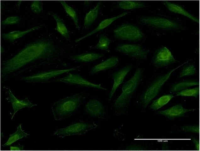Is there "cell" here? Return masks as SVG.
Returning a JSON list of instances; mask_svg holds the SVG:
<instances>
[{
    "label": "cell",
    "instance_id": "6da1fadb",
    "mask_svg": "<svg viewBox=\"0 0 200 151\" xmlns=\"http://www.w3.org/2000/svg\"><path fill=\"white\" fill-rule=\"evenodd\" d=\"M60 50L53 42L42 38L28 44L14 57L3 62L1 68L2 81L25 65L38 60H47L57 57Z\"/></svg>",
    "mask_w": 200,
    "mask_h": 151
},
{
    "label": "cell",
    "instance_id": "4fadbf2b",
    "mask_svg": "<svg viewBox=\"0 0 200 151\" xmlns=\"http://www.w3.org/2000/svg\"><path fill=\"white\" fill-rule=\"evenodd\" d=\"M85 111L88 115L98 118H104L106 115V110L102 103L94 98L90 99L86 103Z\"/></svg>",
    "mask_w": 200,
    "mask_h": 151
},
{
    "label": "cell",
    "instance_id": "f546056e",
    "mask_svg": "<svg viewBox=\"0 0 200 151\" xmlns=\"http://www.w3.org/2000/svg\"><path fill=\"white\" fill-rule=\"evenodd\" d=\"M196 73V69L194 64L191 63L185 66L180 73L179 77L193 75Z\"/></svg>",
    "mask_w": 200,
    "mask_h": 151
},
{
    "label": "cell",
    "instance_id": "8992f818",
    "mask_svg": "<svg viewBox=\"0 0 200 151\" xmlns=\"http://www.w3.org/2000/svg\"><path fill=\"white\" fill-rule=\"evenodd\" d=\"M114 36L119 40L138 42L143 39L144 34L137 26L129 23H123L113 31Z\"/></svg>",
    "mask_w": 200,
    "mask_h": 151
},
{
    "label": "cell",
    "instance_id": "ac0fdd59",
    "mask_svg": "<svg viewBox=\"0 0 200 151\" xmlns=\"http://www.w3.org/2000/svg\"><path fill=\"white\" fill-rule=\"evenodd\" d=\"M119 61L117 56H112L93 66L91 69L89 74L92 75L99 72L112 68L116 66Z\"/></svg>",
    "mask_w": 200,
    "mask_h": 151
},
{
    "label": "cell",
    "instance_id": "5bb4252c",
    "mask_svg": "<svg viewBox=\"0 0 200 151\" xmlns=\"http://www.w3.org/2000/svg\"><path fill=\"white\" fill-rule=\"evenodd\" d=\"M133 67L132 64H128L113 73L111 78L113 80V83L111 89L109 93L108 100L110 101L114 94L120 85L123 83L125 77Z\"/></svg>",
    "mask_w": 200,
    "mask_h": 151
},
{
    "label": "cell",
    "instance_id": "d6986e66",
    "mask_svg": "<svg viewBox=\"0 0 200 151\" xmlns=\"http://www.w3.org/2000/svg\"><path fill=\"white\" fill-rule=\"evenodd\" d=\"M42 25H37L24 31H14L7 33L2 34V38L9 42L12 43L16 40L20 38L26 34L42 27Z\"/></svg>",
    "mask_w": 200,
    "mask_h": 151
},
{
    "label": "cell",
    "instance_id": "7c38bea8",
    "mask_svg": "<svg viewBox=\"0 0 200 151\" xmlns=\"http://www.w3.org/2000/svg\"><path fill=\"white\" fill-rule=\"evenodd\" d=\"M4 88L6 93L8 95L6 99L11 103L13 110L11 120L13 119L16 113L19 110L25 108H31L37 105L31 102L28 98L23 99H18L14 96L9 88L5 87Z\"/></svg>",
    "mask_w": 200,
    "mask_h": 151
},
{
    "label": "cell",
    "instance_id": "f1b7e54d",
    "mask_svg": "<svg viewBox=\"0 0 200 151\" xmlns=\"http://www.w3.org/2000/svg\"><path fill=\"white\" fill-rule=\"evenodd\" d=\"M199 87L198 86L193 88L186 89L176 93L177 96L193 97L197 98L199 96Z\"/></svg>",
    "mask_w": 200,
    "mask_h": 151
},
{
    "label": "cell",
    "instance_id": "d590c367",
    "mask_svg": "<svg viewBox=\"0 0 200 151\" xmlns=\"http://www.w3.org/2000/svg\"><path fill=\"white\" fill-rule=\"evenodd\" d=\"M24 150V146L23 145L19 144L14 146H11L10 147V151L13 150Z\"/></svg>",
    "mask_w": 200,
    "mask_h": 151
},
{
    "label": "cell",
    "instance_id": "83f0119b",
    "mask_svg": "<svg viewBox=\"0 0 200 151\" xmlns=\"http://www.w3.org/2000/svg\"><path fill=\"white\" fill-rule=\"evenodd\" d=\"M111 42V40L106 36L103 34H101L97 43L93 48L107 51Z\"/></svg>",
    "mask_w": 200,
    "mask_h": 151
},
{
    "label": "cell",
    "instance_id": "277c9868",
    "mask_svg": "<svg viewBox=\"0 0 200 151\" xmlns=\"http://www.w3.org/2000/svg\"><path fill=\"white\" fill-rule=\"evenodd\" d=\"M188 62L187 61L171 69L166 74L158 76L155 78L138 98L137 103L142 110H145L150 102L156 97L172 73Z\"/></svg>",
    "mask_w": 200,
    "mask_h": 151
},
{
    "label": "cell",
    "instance_id": "30bf717a",
    "mask_svg": "<svg viewBox=\"0 0 200 151\" xmlns=\"http://www.w3.org/2000/svg\"><path fill=\"white\" fill-rule=\"evenodd\" d=\"M177 62L171 51L163 46L155 51L152 60L153 65L156 68L164 67Z\"/></svg>",
    "mask_w": 200,
    "mask_h": 151
},
{
    "label": "cell",
    "instance_id": "484cf974",
    "mask_svg": "<svg viewBox=\"0 0 200 151\" xmlns=\"http://www.w3.org/2000/svg\"><path fill=\"white\" fill-rule=\"evenodd\" d=\"M174 97V96L172 94L163 95L153 100L150 106V108L153 110H158L168 103Z\"/></svg>",
    "mask_w": 200,
    "mask_h": 151
},
{
    "label": "cell",
    "instance_id": "603a6c76",
    "mask_svg": "<svg viewBox=\"0 0 200 151\" xmlns=\"http://www.w3.org/2000/svg\"><path fill=\"white\" fill-rule=\"evenodd\" d=\"M199 82L196 80H184L172 85L169 91L171 93H176L194 86L199 85Z\"/></svg>",
    "mask_w": 200,
    "mask_h": 151
},
{
    "label": "cell",
    "instance_id": "44dd1931",
    "mask_svg": "<svg viewBox=\"0 0 200 151\" xmlns=\"http://www.w3.org/2000/svg\"><path fill=\"white\" fill-rule=\"evenodd\" d=\"M101 2L99 1L96 6L87 12L85 17L83 29L88 28L97 18L100 11Z\"/></svg>",
    "mask_w": 200,
    "mask_h": 151
},
{
    "label": "cell",
    "instance_id": "9a60e30c",
    "mask_svg": "<svg viewBox=\"0 0 200 151\" xmlns=\"http://www.w3.org/2000/svg\"><path fill=\"white\" fill-rule=\"evenodd\" d=\"M194 110L193 109L184 108L180 104H177L166 109L157 111L156 113L163 115L170 119L183 116L186 112Z\"/></svg>",
    "mask_w": 200,
    "mask_h": 151
},
{
    "label": "cell",
    "instance_id": "7a4b0ae2",
    "mask_svg": "<svg viewBox=\"0 0 200 151\" xmlns=\"http://www.w3.org/2000/svg\"><path fill=\"white\" fill-rule=\"evenodd\" d=\"M143 73V69L137 68L133 75L123 84L121 92L114 104L116 115L123 116L128 112L131 99L142 80Z\"/></svg>",
    "mask_w": 200,
    "mask_h": 151
},
{
    "label": "cell",
    "instance_id": "8fae6325",
    "mask_svg": "<svg viewBox=\"0 0 200 151\" xmlns=\"http://www.w3.org/2000/svg\"><path fill=\"white\" fill-rule=\"evenodd\" d=\"M57 82H64L74 85L92 88L103 90L107 89L102 86L101 84L92 82L77 73H69L63 77L55 79Z\"/></svg>",
    "mask_w": 200,
    "mask_h": 151
},
{
    "label": "cell",
    "instance_id": "4dcf8cb0",
    "mask_svg": "<svg viewBox=\"0 0 200 151\" xmlns=\"http://www.w3.org/2000/svg\"><path fill=\"white\" fill-rule=\"evenodd\" d=\"M31 8L32 11L34 13L38 14L42 11V4L40 1H33L31 5Z\"/></svg>",
    "mask_w": 200,
    "mask_h": 151
},
{
    "label": "cell",
    "instance_id": "9c48e42d",
    "mask_svg": "<svg viewBox=\"0 0 200 151\" xmlns=\"http://www.w3.org/2000/svg\"><path fill=\"white\" fill-rule=\"evenodd\" d=\"M115 50L129 57L139 60L146 59L149 53V50L139 44L121 43L118 44Z\"/></svg>",
    "mask_w": 200,
    "mask_h": 151
},
{
    "label": "cell",
    "instance_id": "e575fe53",
    "mask_svg": "<svg viewBox=\"0 0 200 151\" xmlns=\"http://www.w3.org/2000/svg\"><path fill=\"white\" fill-rule=\"evenodd\" d=\"M192 140L194 143L195 145V148L196 150H200V143L199 140L195 137H191Z\"/></svg>",
    "mask_w": 200,
    "mask_h": 151
},
{
    "label": "cell",
    "instance_id": "ba28073f",
    "mask_svg": "<svg viewBox=\"0 0 200 151\" xmlns=\"http://www.w3.org/2000/svg\"><path fill=\"white\" fill-rule=\"evenodd\" d=\"M98 125L94 123L83 121L75 122L69 126L56 130L54 135L60 137L84 134L87 131L97 128Z\"/></svg>",
    "mask_w": 200,
    "mask_h": 151
},
{
    "label": "cell",
    "instance_id": "5b68a950",
    "mask_svg": "<svg viewBox=\"0 0 200 151\" xmlns=\"http://www.w3.org/2000/svg\"><path fill=\"white\" fill-rule=\"evenodd\" d=\"M140 24L153 28L167 30H181L185 27L180 23L161 16H142L138 18Z\"/></svg>",
    "mask_w": 200,
    "mask_h": 151
},
{
    "label": "cell",
    "instance_id": "e0dca14e",
    "mask_svg": "<svg viewBox=\"0 0 200 151\" xmlns=\"http://www.w3.org/2000/svg\"><path fill=\"white\" fill-rule=\"evenodd\" d=\"M129 12H124L117 15L103 20L100 22L95 29L85 36L77 39L75 41V42H77L98 32L102 30L117 20L126 15Z\"/></svg>",
    "mask_w": 200,
    "mask_h": 151
},
{
    "label": "cell",
    "instance_id": "52a82bcc",
    "mask_svg": "<svg viewBox=\"0 0 200 151\" xmlns=\"http://www.w3.org/2000/svg\"><path fill=\"white\" fill-rule=\"evenodd\" d=\"M80 66L62 69L53 70L41 72L32 75L22 76L17 79L18 80L22 81L29 83H47L51 80L59 75L71 71L77 70Z\"/></svg>",
    "mask_w": 200,
    "mask_h": 151
},
{
    "label": "cell",
    "instance_id": "7402d4cb",
    "mask_svg": "<svg viewBox=\"0 0 200 151\" xmlns=\"http://www.w3.org/2000/svg\"><path fill=\"white\" fill-rule=\"evenodd\" d=\"M116 7L122 9L132 10L146 8L147 6L146 4L142 1L123 0L119 1Z\"/></svg>",
    "mask_w": 200,
    "mask_h": 151
},
{
    "label": "cell",
    "instance_id": "836d02e7",
    "mask_svg": "<svg viewBox=\"0 0 200 151\" xmlns=\"http://www.w3.org/2000/svg\"><path fill=\"white\" fill-rule=\"evenodd\" d=\"M145 148L142 146L136 145H131L126 147L125 150H143Z\"/></svg>",
    "mask_w": 200,
    "mask_h": 151
},
{
    "label": "cell",
    "instance_id": "d6a6232c",
    "mask_svg": "<svg viewBox=\"0 0 200 151\" xmlns=\"http://www.w3.org/2000/svg\"><path fill=\"white\" fill-rule=\"evenodd\" d=\"M182 131L185 132H192L197 134L199 133V126L198 125L184 126L181 127Z\"/></svg>",
    "mask_w": 200,
    "mask_h": 151
},
{
    "label": "cell",
    "instance_id": "ffe728a7",
    "mask_svg": "<svg viewBox=\"0 0 200 151\" xmlns=\"http://www.w3.org/2000/svg\"><path fill=\"white\" fill-rule=\"evenodd\" d=\"M104 56L103 53L88 52L72 55L70 56V58L78 62L86 63L95 61L103 57Z\"/></svg>",
    "mask_w": 200,
    "mask_h": 151
},
{
    "label": "cell",
    "instance_id": "3957f363",
    "mask_svg": "<svg viewBox=\"0 0 200 151\" xmlns=\"http://www.w3.org/2000/svg\"><path fill=\"white\" fill-rule=\"evenodd\" d=\"M86 95L82 93L75 94L61 99L54 103L51 109L57 120L65 119L71 116L84 102Z\"/></svg>",
    "mask_w": 200,
    "mask_h": 151
},
{
    "label": "cell",
    "instance_id": "d4e9b609",
    "mask_svg": "<svg viewBox=\"0 0 200 151\" xmlns=\"http://www.w3.org/2000/svg\"><path fill=\"white\" fill-rule=\"evenodd\" d=\"M29 135V134L25 132L22 129L21 124H20L17 127L16 131L9 135L7 142L2 146L4 147L10 146L17 140L24 137H26Z\"/></svg>",
    "mask_w": 200,
    "mask_h": 151
},
{
    "label": "cell",
    "instance_id": "2e32d148",
    "mask_svg": "<svg viewBox=\"0 0 200 151\" xmlns=\"http://www.w3.org/2000/svg\"><path fill=\"white\" fill-rule=\"evenodd\" d=\"M163 3L171 12L181 14L194 22L199 23L198 18L191 14L181 5L168 1H163Z\"/></svg>",
    "mask_w": 200,
    "mask_h": 151
},
{
    "label": "cell",
    "instance_id": "1f68e13d",
    "mask_svg": "<svg viewBox=\"0 0 200 151\" xmlns=\"http://www.w3.org/2000/svg\"><path fill=\"white\" fill-rule=\"evenodd\" d=\"M21 20V18L17 16H10L1 21L2 25H9L19 23Z\"/></svg>",
    "mask_w": 200,
    "mask_h": 151
},
{
    "label": "cell",
    "instance_id": "cb8c5ba5",
    "mask_svg": "<svg viewBox=\"0 0 200 151\" xmlns=\"http://www.w3.org/2000/svg\"><path fill=\"white\" fill-rule=\"evenodd\" d=\"M48 14L53 17L56 21V27L54 29L67 40H70L69 31L61 19L56 14L49 12Z\"/></svg>",
    "mask_w": 200,
    "mask_h": 151
},
{
    "label": "cell",
    "instance_id": "4316f807",
    "mask_svg": "<svg viewBox=\"0 0 200 151\" xmlns=\"http://www.w3.org/2000/svg\"><path fill=\"white\" fill-rule=\"evenodd\" d=\"M62 4L67 14L73 20L76 27L79 30L80 27L79 24L78 19L77 13L75 10L69 6L64 1H59Z\"/></svg>",
    "mask_w": 200,
    "mask_h": 151
}]
</instances>
